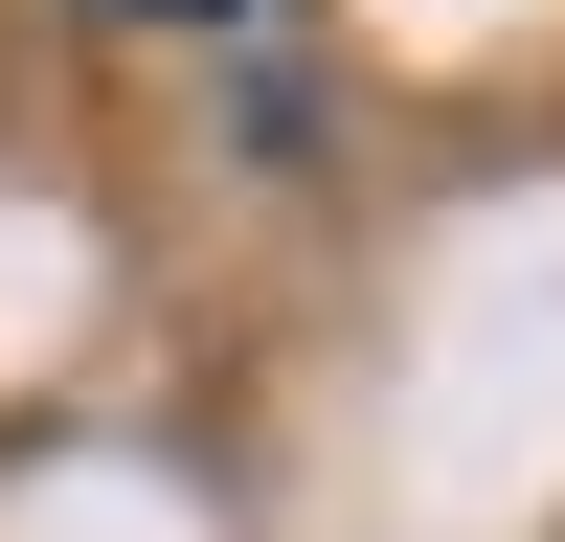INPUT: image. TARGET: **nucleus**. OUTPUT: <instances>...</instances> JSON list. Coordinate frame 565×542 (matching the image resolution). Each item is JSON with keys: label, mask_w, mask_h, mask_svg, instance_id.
<instances>
[{"label": "nucleus", "mask_w": 565, "mask_h": 542, "mask_svg": "<svg viewBox=\"0 0 565 542\" xmlns=\"http://www.w3.org/2000/svg\"><path fill=\"white\" fill-rule=\"evenodd\" d=\"M136 23H226V0H136Z\"/></svg>", "instance_id": "obj_1"}]
</instances>
